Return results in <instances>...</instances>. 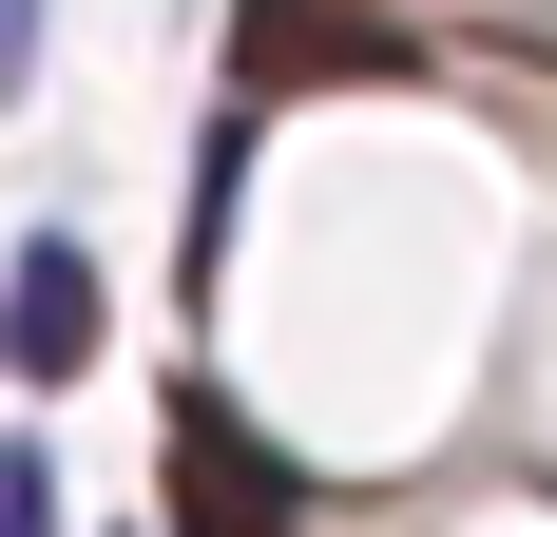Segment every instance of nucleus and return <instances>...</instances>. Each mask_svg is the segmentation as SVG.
<instances>
[{"instance_id": "nucleus-1", "label": "nucleus", "mask_w": 557, "mask_h": 537, "mask_svg": "<svg viewBox=\"0 0 557 537\" xmlns=\"http://www.w3.org/2000/svg\"><path fill=\"white\" fill-rule=\"evenodd\" d=\"M346 77H404L385 0H231V115L250 97H346Z\"/></svg>"}, {"instance_id": "nucleus-2", "label": "nucleus", "mask_w": 557, "mask_h": 537, "mask_svg": "<svg viewBox=\"0 0 557 537\" xmlns=\"http://www.w3.org/2000/svg\"><path fill=\"white\" fill-rule=\"evenodd\" d=\"M173 519L193 537H308V480L270 461V423H231L212 384H173Z\"/></svg>"}, {"instance_id": "nucleus-3", "label": "nucleus", "mask_w": 557, "mask_h": 537, "mask_svg": "<svg viewBox=\"0 0 557 537\" xmlns=\"http://www.w3.org/2000/svg\"><path fill=\"white\" fill-rule=\"evenodd\" d=\"M0 365H20V384H77V365H97V268H77V230L20 250V288H0Z\"/></svg>"}, {"instance_id": "nucleus-4", "label": "nucleus", "mask_w": 557, "mask_h": 537, "mask_svg": "<svg viewBox=\"0 0 557 537\" xmlns=\"http://www.w3.org/2000/svg\"><path fill=\"white\" fill-rule=\"evenodd\" d=\"M0 537H58V480H39V461H0Z\"/></svg>"}, {"instance_id": "nucleus-5", "label": "nucleus", "mask_w": 557, "mask_h": 537, "mask_svg": "<svg viewBox=\"0 0 557 537\" xmlns=\"http://www.w3.org/2000/svg\"><path fill=\"white\" fill-rule=\"evenodd\" d=\"M20 77H39V0H0V97H20Z\"/></svg>"}]
</instances>
